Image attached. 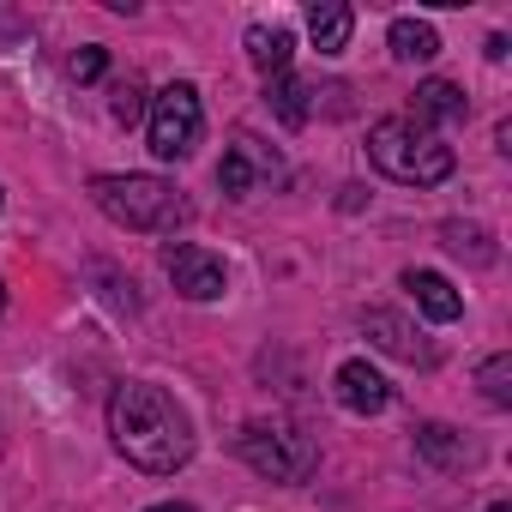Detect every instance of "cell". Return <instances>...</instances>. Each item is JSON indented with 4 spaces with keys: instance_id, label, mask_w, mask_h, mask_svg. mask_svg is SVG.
<instances>
[{
    "instance_id": "obj_1",
    "label": "cell",
    "mask_w": 512,
    "mask_h": 512,
    "mask_svg": "<svg viewBox=\"0 0 512 512\" xmlns=\"http://www.w3.org/2000/svg\"><path fill=\"white\" fill-rule=\"evenodd\" d=\"M109 440L145 476H175L193 458V422H187V410L163 386H151V380L115 386V398H109Z\"/></svg>"
},
{
    "instance_id": "obj_2",
    "label": "cell",
    "mask_w": 512,
    "mask_h": 512,
    "mask_svg": "<svg viewBox=\"0 0 512 512\" xmlns=\"http://www.w3.org/2000/svg\"><path fill=\"white\" fill-rule=\"evenodd\" d=\"M368 157H374V169H380L386 181H404V187H440V181L458 169L452 145H446L434 127L410 121V115H386V121H374V133H368Z\"/></svg>"
},
{
    "instance_id": "obj_3",
    "label": "cell",
    "mask_w": 512,
    "mask_h": 512,
    "mask_svg": "<svg viewBox=\"0 0 512 512\" xmlns=\"http://www.w3.org/2000/svg\"><path fill=\"white\" fill-rule=\"evenodd\" d=\"M91 205L109 223L139 229V235H169L175 223H187V199L163 175H97L91 181Z\"/></svg>"
},
{
    "instance_id": "obj_4",
    "label": "cell",
    "mask_w": 512,
    "mask_h": 512,
    "mask_svg": "<svg viewBox=\"0 0 512 512\" xmlns=\"http://www.w3.org/2000/svg\"><path fill=\"white\" fill-rule=\"evenodd\" d=\"M235 452L247 458L253 476H266V482H308L314 464H320V446L308 428L284 422V416H253L241 434H235Z\"/></svg>"
},
{
    "instance_id": "obj_5",
    "label": "cell",
    "mask_w": 512,
    "mask_h": 512,
    "mask_svg": "<svg viewBox=\"0 0 512 512\" xmlns=\"http://www.w3.org/2000/svg\"><path fill=\"white\" fill-rule=\"evenodd\" d=\"M145 133H151V151H157L163 163H181V157H193V145H199V133H205L199 91H193L187 79L163 85V91L151 97V109H145Z\"/></svg>"
},
{
    "instance_id": "obj_6",
    "label": "cell",
    "mask_w": 512,
    "mask_h": 512,
    "mask_svg": "<svg viewBox=\"0 0 512 512\" xmlns=\"http://www.w3.org/2000/svg\"><path fill=\"white\" fill-rule=\"evenodd\" d=\"M284 157L266 145V139H253V133H235L229 139V151H223V163H217V187L229 193V199H253V193H272V187H284Z\"/></svg>"
},
{
    "instance_id": "obj_7",
    "label": "cell",
    "mask_w": 512,
    "mask_h": 512,
    "mask_svg": "<svg viewBox=\"0 0 512 512\" xmlns=\"http://www.w3.org/2000/svg\"><path fill=\"white\" fill-rule=\"evenodd\" d=\"M163 272H169V284H175L187 302H217V296L229 290L223 260H217L211 247H193V241H169V247H163Z\"/></svg>"
},
{
    "instance_id": "obj_8",
    "label": "cell",
    "mask_w": 512,
    "mask_h": 512,
    "mask_svg": "<svg viewBox=\"0 0 512 512\" xmlns=\"http://www.w3.org/2000/svg\"><path fill=\"white\" fill-rule=\"evenodd\" d=\"M362 338H374L386 356H398V362H410V368H434V362H440V350H434L398 308H368V314H362Z\"/></svg>"
},
{
    "instance_id": "obj_9",
    "label": "cell",
    "mask_w": 512,
    "mask_h": 512,
    "mask_svg": "<svg viewBox=\"0 0 512 512\" xmlns=\"http://www.w3.org/2000/svg\"><path fill=\"white\" fill-rule=\"evenodd\" d=\"M416 452H422V464H434V470H446V476H464V470L482 464L476 440H464V434L446 428V422H422V428H416Z\"/></svg>"
},
{
    "instance_id": "obj_10",
    "label": "cell",
    "mask_w": 512,
    "mask_h": 512,
    "mask_svg": "<svg viewBox=\"0 0 512 512\" xmlns=\"http://www.w3.org/2000/svg\"><path fill=\"white\" fill-rule=\"evenodd\" d=\"M332 392H338V404H344V410H356V416H380V410L392 404L386 374H380V368H368V362H344V368L332 374Z\"/></svg>"
},
{
    "instance_id": "obj_11",
    "label": "cell",
    "mask_w": 512,
    "mask_h": 512,
    "mask_svg": "<svg viewBox=\"0 0 512 512\" xmlns=\"http://www.w3.org/2000/svg\"><path fill=\"white\" fill-rule=\"evenodd\" d=\"M404 290H410V302H416L434 326H452V320L464 314V296H458L440 272H428V266H410V272H404Z\"/></svg>"
},
{
    "instance_id": "obj_12",
    "label": "cell",
    "mask_w": 512,
    "mask_h": 512,
    "mask_svg": "<svg viewBox=\"0 0 512 512\" xmlns=\"http://www.w3.org/2000/svg\"><path fill=\"white\" fill-rule=\"evenodd\" d=\"M290 49H296V37L284 25H247V61L260 67L266 79L290 73Z\"/></svg>"
},
{
    "instance_id": "obj_13",
    "label": "cell",
    "mask_w": 512,
    "mask_h": 512,
    "mask_svg": "<svg viewBox=\"0 0 512 512\" xmlns=\"http://www.w3.org/2000/svg\"><path fill=\"white\" fill-rule=\"evenodd\" d=\"M386 43H392V55H398L404 67H428V61L440 55V31H434L428 19H392Z\"/></svg>"
},
{
    "instance_id": "obj_14",
    "label": "cell",
    "mask_w": 512,
    "mask_h": 512,
    "mask_svg": "<svg viewBox=\"0 0 512 512\" xmlns=\"http://www.w3.org/2000/svg\"><path fill=\"white\" fill-rule=\"evenodd\" d=\"M464 115H470V103H464V91L452 79H422L416 85V115L410 121L434 127V121H464Z\"/></svg>"
},
{
    "instance_id": "obj_15",
    "label": "cell",
    "mask_w": 512,
    "mask_h": 512,
    "mask_svg": "<svg viewBox=\"0 0 512 512\" xmlns=\"http://www.w3.org/2000/svg\"><path fill=\"white\" fill-rule=\"evenodd\" d=\"M350 31H356V13L338 7V0H326V7L308 13V37H314L320 55H344V49H350Z\"/></svg>"
},
{
    "instance_id": "obj_16",
    "label": "cell",
    "mask_w": 512,
    "mask_h": 512,
    "mask_svg": "<svg viewBox=\"0 0 512 512\" xmlns=\"http://www.w3.org/2000/svg\"><path fill=\"white\" fill-rule=\"evenodd\" d=\"M314 85L308 79H296V73H278V79H266V103H272V115L284 121V127H302L308 115H314Z\"/></svg>"
},
{
    "instance_id": "obj_17",
    "label": "cell",
    "mask_w": 512,
    "mask_h": 512,
    "mask_svg": "<svg viewBox=\"0 0 512 512\" xmlns=\"http://www.w3.org/2000/svg\"><path fill=\"white\" fill-rule=\"evenodd\" d=\"M109 115H115V127H133V121H145V85H139L133 73L109 85Z\"/></svg>"
},
{
    "instance_id": "obj_18",
    "label": "cell",
    "mask_w": 512,
    "mask_h": 512,
    "mask_svg": "<svg viewBox=\"0 0 512 512\" xmlns=\"http://www.w3.org/2000/svg\"><path fill=\"white\" fill-rule=\"evenodd\" d=\"M476 386H482V398H488L494 410H506V404H512V356H488V362L476 368Z\"/></svg>"
},
{
    "instance_id": "obj_19",
    "label": "cell",
    "mask_w": 512,
    "mask_h": 512,
    "mask_svg": "<svg viewBox=\"0 0 512 512\" xmlns=\"http://www.w3.org/2000/svg\"><path fill=\"white\" fill-rule=\"evenodd\" d=\"M440 235H446V247H452V253H470L476 266H488V260H494V247H488V229H476V223H446Z\"/></svg>"
},
{
    "instance_id": "obj_20",
    "label": "cell",
    "mask_w": 512,
    "mask_h": 512,
    "mask_svg": "<svg viewBox=\"0 0 512 512\" xmlns=\"http://www.w3.org/2000/svg\"><path fill=\"white\" fill-rule=\"evenodd\" d=\"M103 67H109V55H103V49H79V55L67 61V73H73L79 85H91V79H103Z\"/></svg>"
},
{
    "instance_id": "obj_21",
    "label": "cell",
    "mask_w": 512,
    "mask_h": 512,
    "mask_svg": "<svg viewBox=\"0 0 512 512\" xmlns=\"http://www.w3.org/2000/svg\"><path fill=\"white\" fill-rule=\"evenodd\" d=\"M145 512H193V506H181V500H163V506H145Z\"/></svg>"
},
{
    "instance_id": "obj_22",
    "label": "cell",
    "mask_w": 512,
    "mask_h": 512,
    "mask_svg": "<svg viewBox=\"0 0 512 512\" xmlns=\"http://www.w3.org/2000/svg\"><path fill=\"white\" fill-rule=\"evenodd\" d=\"M488 512H512V506H506V500H494V506H488Z\"/></svg>"
},
{
    "instance_id": "obj_23",
    "label": "cell",
    "mask_w": 512,
    "mask_h": 512,
    "mask_svg": "<svg viewBox=\"0 0 512 512\" xmlns=\"http://www.w3.org/2000/svg\"><path fill=\"white\" fill-rule=\"evenodd\" d=\"M0 308H7V284H0Z\"/></svg>"
},
{
    "instance_id": "obj_24",
    "label": "cell",
    "mask_w": 512,
    "mask_h": 512,
    "mask_svg": "<svg viewBox=\"0 0 512 512\" xmlns=\"http://www.w3.org/2000/svg\"><path fill=\"white\" fill-rule=\"evenodd\" d=\"M0 205H7V199H0Z\"/></svg>"
}]
</instances>
